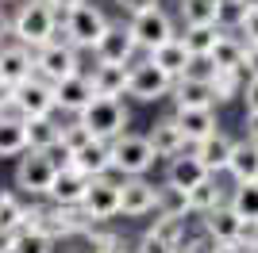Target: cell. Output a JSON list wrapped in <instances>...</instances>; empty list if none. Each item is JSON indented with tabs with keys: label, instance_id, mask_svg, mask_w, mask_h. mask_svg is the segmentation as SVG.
Returning a JSON list of instances; mask_svg holds the SVG:
<instances>
[{
	"label": "cell",
	"instance_id": "cell-40",
	"mask_svg": "<svg viewBox=\"0 0 258 253\" xmlns=\"http://www.w3.org/2000/svg\"><path fill=\"white\" fill-rule=\"evenodd\" d=\"M85 242H89V249L93 253H100V249H112V245H119V238L112 230H97V222L85 230Z\"/></svg>",
	"mask_w": 258,
	"mask_h": 253
},
{
	"label": "cell",
	"instance_id": "cell-15",
	"mask_svg": "<svg viewBox=\"0 0 258 253\" xmlns=\"http://www.w3.org/2000/svg\"><path fill=\"white\" fill-rule=\"evenodd\" d=\"M205 234L212 242H243L247 238V219L231 203H220V207L205 211Z\"/></svg>",
	"mask_w": 258,
	"mask_h": 253
},
{
	"label": "cell",
	"instance_id": "cell-35",
	"mask_svg": "<svg viewBox=\"0 0 258 253\" xmlns=\"http://www.w3.org/2000/svg\"><path fill=\"white\" fill-rule=\"evenodd\" d=\"M227 203H231L247 222H258V180H239L235 196H231Z\"/></svg>",
	"mask_w": 258,
	"mask_h": 253
},
{
	"label": "cell",
	"instance_id": "cell-4",
	"mask_svg": "<svg viewBox=\"0 0 258 253\" xmlns=\"http://www.w3.org/2000/svg\"><path fill=\"white\" fill-rule=\"evenodd\" d=\"M77 119L93 131V138H104V142H112L116 135H123L127 131V107L119 104V96H93L81 111H77Z\"/></svg>",
	"mask_w": 258,
	"mask_h": 253
},
{
	"label": "cell",
	"instance_id": "cell-56",
	"mask_svg": "<svg viewBox=\"0 0 258 253\" xmlns=\"http://www.w3.org/2000/svg\"><path fill=\"white\" fill-rule=\"evenodd\" d=\"M0 4H4V0H0Z\"/></svg>",
	"mask_w": 258,
	"mask_h": 253
},
{
	"label": "cell",
	"instance_id": "cell-19",
	"mask_svg": "<svg viewBox=\"0 0 258 253\" xmlns=\"http://www.w3.org/2000/svg\"><path fill=\"white\" fill-rule=\"evenodd\" d=\"M205 177H212L205 169V161L197 158V154H177V158H170V169H166V184L170 188H177V192H189L193 184H201Z\"/></svg>",
	"mask_w": 258,
	"mask_h": 253
},
{
	"label": "cell",
	"instance_id": "cell-44",
	"mask_svg": "<svg viewBox=\"0 0 258 253\" xmlns=\"http://www.w3.org/2000/svg\"><path fill=\"white\" fill-rule=\"evenodd\" d=\"M243 73L247 77H258V42H250L243 50Z\"/></svg>",
	"mask_w": 258,
	"mask_h": 253
},
{
	"label": "cell",
	"instance_id": "cell-53",
	"mask_svg": "<svg viewBox=\"0 0 258 253\" xmlns=\"http://www.w3.org/2000/svg\"><path fill=\"white\" fill-rule=\"evenodd\" d=\"M0 253H8V234H0Z\"/></svg>",
	"mask_w": 258,
	"mask_h": 253
},
{
	"label": "cell",
	"instance_id": "cell-5",
	"mask_svg": "<svg viewBox=\"0 0 258 253\" xmlns=\"http://www.w3.org/2000/svg\"><path fill=\"white\" fill-rule=\"evenodd\" d=\"M104 31H108V16L97 8V4H89V0L62 16V35L74 42L77 50H93Z\"/></svg>",
	"mask_w": 258,
	"mask_h": 253
},
{
	"label": "cell",
	"instance_id": "cell-31",
	"mask_svg": "<svg viewBox=\"0 0 258 253\" xmlns=\"http://www.w3.org/2000/svg\"><path fill=\"white\" fill-rule=\"evenodd\" d=\"M220 203H227V196H224V188L216 184V177H205L201 184H193V188L185 192V207L197 211V215H205V211L220 207Z\"/></svg>",
	"mask_w": 258,
	"mask_h": 253
},
{
	"label": "cell",
	"instance_id": "cell-30",
	"mask_svg": "<svg viewBox=\"0 0 258 253\" xmlns=\"http://www.w3.org/2000/svg\"><path fill=\"white\" fill-rule=\"evenodd\" d=\"M58 142H62V123H54V115L27 119V150H58Z\"/></svg>",
	"mask_w": 258,
	"mask_h": 253
},
{
	"label": "cell",
	"instance_id": "cell-12",
	"mask_svg": "<svg viewBox=\"0 0 258 253\" xmlns=\"http://www.w3.org/2000/svg\"><path fill=\"white\" fill-rule=\"evenodd\" d=\"M81 207H85V215L93 222H104V219H112V215H119V184L108 180V173L104 177H93L85 196H81Z\"/></svg>",
	"mask_w": 258,
	"mask_h": 253
},
{
	"label": "cell",
	"instance_id": "cell-38",
	"mask_svg": "<svg viewBox=\"0 0 258 253\" xmlns=\"http://www.w3.org/2000/svg\"><path fill=\"white\" fill-rule=\"evenodd\" d=\"M89 138H93V131H89L81 119H74V123H62V142H58V150H66V154H74L77 146H85Z\"/></svg>",
	"mask_w": 258,
	"mask_h": 253
},
{
	"label": "cell",
	"instance_id": "cell-10",
	"mask_svg": "<svg viewBox=\"0 0 258 253\" xmlns=\"http://www.w3.org/2000/svg\"><path fill=\"white\" fill-rule=\"evenodd\" d=\"M127 27H131V35H135V42H139V50H147V54H151L154 46L173 39V20L162 8H147V12H139V16H131Z\"/></svg>",
	"mask_w": 258,
	"mask_h": 253
},
{
	"label": "cell",
	"instance_id": "cell-20",
	"mask_svg": "<svg viewBox=\"0 0 258 253\" xmlns=\"http://www.w3.org/2000/svg\"><path fill=\"white\" fill-rule=\"evenodd\" d=\"M70 165H77L89 177H104L108 169H112V146H108L104 138H89L85 146H77L70 154Z\"/></svg>",
	"mask_w": 258,
	"mask_h": 253
},
{
	"label": "cell",
	"instance_id": "cell-54",
	"mask_svg": "<svg viewBox=\"0 0 258 253\" xmlns=\"http://www.w3.org/2000/svg\"><path fill=\"white\" fill-rule=\"evenodd\" d=\"M239 4H243L247 12H250V8H258V0H239Z\"/></svg>",
	"mask_w": 258,
	"mask_h": 253
},
{
	"label": "cell",
	"instance_id": "cell-41",
	"mask_svg": "<svg viewBox=\"0 0 258 253\" xmlns=\"http://www.w3.org/2000/svg\"><path fill=\"white\" fill-rule=\"evenodd\" d=\"M135 253H177V245H170L166 238H158V234H143V242L135 245Z\"/></svg>",
	"mask_w": 258,
	"mask_h": 253
},
{
	"label": "cell",
	"instance_id": "cell-42",
	"mask_svg": "<svg viewBox=\"0 0 258 253\" xmlns=\"http://www.w3.org/2000/svg\"><path fill=\"white\" fill-rule=\"evenodd\" d=\"M239 35H243V42H258V8H250L247 16H243V23H239Z\"/></svg>",
	"mask_w": 258,
	"mask_h": 253
},
{
	"label": "cell",
	"instance_id": "cell-36",
	"mask_svg": "<svg viewBox=\"0 0 258 253\" xmlns=\"http://www.w3.org/2000/svg\"><path fill=\"white\" fill-rule=\"evenodd\" d=\"M212 88H216V100H235L243 92V69H212Z\"/></svg>",
	"mask_w": 258,
	"mask_h": 253
},
{
	"label": "cell",
	"instance_id": "cell-51",
	"mask_svg": "<svg viewBox=\"0 0 258 253\" xmlns=\"http://www.w3.org/2000/svg\"><path fill=\"white\" fill-rule=\"evenodd\" d=\"M243 242H247L250 249L258 253V222H247V238H243Z\"/></svg>",
	"mask_w": 258,
	"mask_h": 253
},
{
	"label": "cell",
	"instance_id": "cell-45",
	"mask_svg": "<svg viewBox=\"0 0 258 253\" xmlns=\"http://www.w3.org/2000/svg\"><path fill=\"white\" fill-rule=\"evenodd\" d=\"M116 4L127 12V16H139V12H147V8H158V0H116Z\"/></svg>",
	"mask_w": 258,
	"mask_h": 253
},
{
	"label": "cell",
	"instance_id": "cell-28",
	"mask_svg": "<svg viewBox=\"0 0 258 253\" xmlns=\"http://www.w3.org/2000/svg\"><path fill=\"white\" fill-rule=\"evenodd\" d=\"M227 173L239 180H258V142L254 138H243L231 146V158H227Z\"/></svg>",
	"mask_w": 258,
	"mask_h": 253
},
{
	"label": "cell",
	"instance_id": "cell-25",
	"mask_svg": "<svg viewBox=\"0 0 258 253\" xmlns=\"http://www.w3.org/2000/svg\"><path fill=\"white\" fill-rule=\"evenodd\" d=\"M27 150V119L20 111H0V158H20Z\"/></svg>",
	"mask_w": 258,
	"mask_h": 253
},
{
	"label": "cell",
	"instance_id": "cell-27",
	"mask_svg": "<svg viewBox=\"0 0 258 253\" xmlns=\"http://www.w3.org/2000/svg\"><path fill=\"white\" fill-rule=\"evenodd\" d=\"M127 69L131 65H112V62H97L93 69V92L97 96H127Z\"/></svg>",
	"mask_w": 258,
	"mask_h": 253
},
{
	"label": "cell",
	"instance_id": "cell-1",
	"mask_svg": "<svg viewBox=\"0 0 258 253\" xmlns=\"http://www.w3.org/2000/svg\"><path fill=\"white\" fill-rule=\"evenodd\" d=\"M58 31H62V16L46 0H23L20 12L12 16V39L31 46V50H39L50 39H58Z\"/></svg>",
	"mask_w": 258,
	"mask_h": 253
},
{
	"label": "cell",
	"instance_id": "cell-24",
	"mask_svg": "<svg viewBox=\"0 0 258 253\" xmlns=\"http://www.w3.org/2000/svg\"><path fill=\"white\" fill-rule=\"evenodd\" d=\"M173 119H177V126H181V135H185L189 146L201 142V138H208L216 131V111H212V107H177Z\"/></svg>",
	"mask_w": 258,
	"mask_h": 253
},
{
	"label": "cell",
	"instance_id": "cell-9",
	"mask_svg": "<svg viewBox=\"0 0 258 253\" xmlns=\"http://www.w3.org/2000/svg\"><path fill=\"white\" fill-rule=\"evenodd\" d=\"M12 111H20L23 119H35V115H54L58 104H54V84L46 77H27L23 84L12 88Z\"/></svg>",
	"mask_w": 258,
	"mask_h": 253
},
{
	"label": "cell",
	"instance_id": "cell-39",
	"mask_svg": "<svg viewBox=\"0 0 258 253\" xmlns=\"http://www.w3.org/2000/svg\"><path fill=\"white\" fill-rule=\"evenodd\" d=\"M243 16H247V8H243L239 0H220V12H216V27H224V31H239Z\"/></svg>",
	"mask_w": 258,
	"mask_h": 253
},
{
	"label": "cell",
	"instance_id": "cell-21",
	"mask_svg": "<svg viewBox=\"0 0 258 253\" xmlns=\"http://www.w3.org/2000/svg\"><path fill=\"white\" fill-rule=\"evenodd\" d=\"M147 142H151L154 158H177V154H181V150L189 146V142H185V135H181V126H177V119H173V115L158 119V123L151 126Z\"/></svg>",
	"mask_w": 258,
	"mask_h": 253
},
{
	"label": "cell",
	"instance_id": "cell-50",
	"mask_svg": "<svg viewBox=\"0 0 258 253\" xmlns=\"http://www.w3.org/2000/svg\"><path fill=\"white\" fill-rule=\"evenodd\" d=\"M212 253H243V242H216Z\"/></svg>",
	"mask_w": 258,
	"mask_h": 253
},
{
	"label": "cell",
	"instance_id": "cell-55",
	"mask_svg": "<svg viewBox=\"0 0 258 253\" xmlns=\"http://www.w3.org/2000/svg\"><path fill=\"white\" fill-rule=\"evenodd\" d=\"M100 253H127L123 245H112V249H100Z\"/></svg>",
	"mask_w": 258,
	"mask_h": 253
},
{
	"label": "cell",
	"instance_id": "cell-33",
	"mask_svg": "<svg viewBox=\"0 0 258 253\" xmlns=\"http://www.w3.org/2000/svg\"><path fill=\"white\" fill-rule=\"evenodd\" d=\"M8 253H54V238H46L39 226H23L8 234Z\"/></svg>",
	"mask_w": 258,
	"mask_h": 253
},
{
	"label": "cell",
	"instance_id": "cell-22",
	"mask_svg": "<svg viewBox=\"0 0 258 253\" xmlns=\"http://www.w3.org/2000/svg\"><path fill=\"white\" fill-rule=\"evenodd\" d=\"M231 146H235V142H231L224 131H212L208 138L193 142V154L205 161V169L216 177V173H227V158H231Z\"/></svg>",
	"mask_w": 258,
	"mask_h": 253
},
{
	"label": "cell",
	"instance_id": "cell-18",
	"mask_svg": "<svg viewBox=\"0 0 258 253\" xmlns=\"http://www.w3.org/2000/svg\"><path fill=\"white\" fill-rule=\"evenodd\" d=\"M89 173H81L77 165H70V161H62L58 165V173H54V184H50V203H81V196H85L89 188Z\"/></svg>",
	"mask_w": 258,
	"mask_h": 253
},
{
	"label": "cell",
	"instance_id": "cell-13",
	"mask_svg": "<svg viewBox=\"0 0 258 253\" xmlns=\"http://www.w3.org/2000/svg\"><path fill=\"white\" fill-rule=\"evenodd\" d=\"M135 50H139V42H135L127 23H108V31L100 35V42L93 46L97 62H112V65H131Z\"/></svg>",
	"mask_w": 258,
	"mask_h": 253
},
{
	"label": "cell",
	"instance_id": "cell-48",
	"mask_svg": "<svg viewBox=\"0 0 258 253\" xmlns=\"http://www.w3.org/2000/svg\"><path fill=\"white\" fill-rule=\"evenodd\" d=\"M8 35H12V16L4 12V4H0V42L8 39Z\"/></svg>",
	"mask_w": 258,
	"mask_h": 253
},
{
	"label": "cell",
	"instance_id": "cell-14",
	"mask_svg": "<svg viewBox=\"0 0 258 253\" xmlns=\"http://www.w3.org/2000/svg\"><path fill=\"white\" fill-rule=\"evenodd\" d=\"M27 77H35V50L23 42H0V81L16 88Z\"/></svg>",
	"mask_w": 258,
	"mask_h": 253
},
{
	"label": "cell",
	"instance_id": "cell-46",
	"mask_svg": "<svg viewBox=\"0 0 258 253\" xmlns=\"http://www.w3.org/2000/svg\"><path fill=\"white\" fill-rule=\"evenodd\" d=\"M212 238H208V242H205V238H201V242H181V245H177V253H212Z\"/></svg>",
	"mask_w": 258,
	"mask_h": 253
},
{
	"label": "cell",
	"instance_id": "cell-29",
	"mask_svg": "<svg viewBox=\"0 0 258 253\" xmlns=\"http://www.w3.org/2000/svg\"><path fill=\"white\" fill-rule=\"evenodd\" d=\"M23 226H31V207L16 192H0V234H16Z\"/></svg>",
	"mask_w": 258,
	"mask_h": 253
},
{
	"label": "cell",
	"instance_id": "cell-52",
	"mask_svg": "<svg viewBox=\"0 0 258 253\" xmlns=\"http://www.w3.org/2000/svg\"><path fill=\"white\" fill-rule=\"evenodd\" d=\"M247 138H254V142H258V111H254V115H247Z\"/></svg>",
	"mask_w": 258,
	"mask_h": 253
},
{
	"label": "cell",
	"instance_id": "cell-8",
	"mask_svg": "<svg viewBox=\"0 0 258 253\" xmlns=\"http://www.w3.org/2000/svg\"><path fill=\"white\" fill-rule=\"evenodd\" d=\"M173 92V77L162 69V65H154L151 58H143V62H131L127 69V96H135V100H143V104H154V100H162V96Z\"/></svg>",
	"mask_w": 258,
	"mask_h": 253
},
{
	"label": "cell",
	"instance_id": "cell-34",
	"mask_svg": "<svg viewBox=\"0 0 258 253\" xmlns=\"http://www.w3.org/2000/svg\"><path fill=\"white\" fill-rule=\"evenodd\" d=\"M158 219H154L151 234H158V238H166L170 245H181L185 242V215L189 211H154Z\"/></svg>",
	"mask_w": 258,
	"mask_h": 253
},
{
	"label": "cell",
	"instance_id": "cell-32",
	"mask_svg": "<svg viewBox=\"0 0 258 253\" xmlns=\"http://www.w3.org/2000/svg\"><path fill=\"white\" fill-rule=\"evenodd\" d=\"M216 39H220V27H216V23H185V35H181V42L189 46L193 58H208Z\"/></svg>",
	"mask_w": 258,
	"mask_h": 253
},
{
	"label": "cell",
	"instance_id": "cell-6",
	"mask_svg": "<svg viewBox=\"0 0 258 253\" xmlns=\"http://www.w3.org/2000/svg\"><path fill=\"white\" fill-rule=\"evenodd\" d=\"M35 73L46 77V81H62L70 73H81V58H77V46L58 31V39H50L46 46L35 50Z\"/></svg>",
	"mask_w": 258,
	"mask_h": 253
},
{
	"label": "cell",
	"instance_id": "cell-26",
	"mask_svg": "<svg viewBox=\"0 0 258 253\" xmlns=\"http://www.w3.org/2000/svg\"><path fill=\"white\" fill-rule=\"evenodd\" d=\"M243 50H247V42L220 27V39H216V46L208 50L205 62L212 65V69H243Z\"/></svg>",
	"mask_w": 258,
	"mask_h": 253
},
{
	"label": "cell",
	"instance_id": "cell-47",
	"mask_svg": "<svg viewBox=\"0 0 258 253\" xmlns=\"http://www.w3.org/2000/svg\"><path fill=\"white\" fill-rule=\"evenodd\" d=\"M46 4H50V8L58 12V16H66V12H74L77 4H85V0H46Z\"/></svg>",
	"mask_w": 258,
	"mask_h": 253
},
{
	"label": "cell",
	"instance_id": "cell-43",
	"mask_svg": "<svg viewBox=\"0 0 258 253\" xmlns=\"http://www.w3.org/2000/svg\"><path fill=\"white\" fill-rule=\"evenodd\" d=\"M243 100H247V115H254L258 111V77H247V81H243Z\"/></svg>",
	"mask_w": 258,
	"mask_h": 253
},
{
	"label": "cell",
	"instance_id": "cell-11",
	"mask_svg": "<svg viewBox=\"0 0 258 253\" xmlns=\"http://www.w3.org/2000/svg\"><path fill=\"white\" fill-rule=\"evenodd\" d=\"M158 192L147 177H123L119 180V215H131V219H143L158 211Z\"/></svg>",
	"mask_w": 258,
	"mask_h": 253
},
{
	"label": "cell",
	"instance_id": "cell-3",
	"mask_svg": "<svg viewBox=\"0 0 258 253\" xmlns=\"http://www.w3.org/2000/svg\"><path fill=\"white\" fill-rule=\"evenodd\" d=\"M62 161L54 158V150H23L16 165V188L23 196H50L54 173Z\"/></svg>",
	"mask_w": 258,
	"mask_h": 253
},
{
	"label": "cell",
	"instance_id": "cell-37",
	"mask_svg": "<svg viewBox=\"0 0 258 253\" xmlns=\"http://www.w3.org/2000/svg\"><path fill=\"white\" fill-rule=\"evenodd\" d=\"M220 0H181V20L185 23H216Z\"/></svg>",
	"mask_w": 258,
	"mask_h": 253
},
{
	"label": "cell",
	"instance_id": "cell-49",
	"mask_svg": "<svg viewBox=\"0 0 258 253\" xmlns=\"http://www.w3.org/2000/svg\"><path fill=\"white\" fill-rule=\"evenodd\" d=\"M0 111H12V84L0 81Z\"/></svg>",
	"mask_w": 258,
	"mask_h": 253
},
{
	"label": "cell",
	"instance_id": "cell-23",
	"mask_svg": "<svg viewBox=\"0 0 258 253\" xmlns=\"http://www.w3.org/2000/svg\"><path fill=\"white\" fill-rule=\"evenodd\" d=\"M147 58H151L154 65H162V69H166V73L170 77H181V73H189V69H193V54H189V46H185L181 39H177V35H173L170 42H162V46H154L151 54H147Z\"/></svg>",
	"mask_w": 258,
	"mask_h": 253
},
{
	"label": "cell",
	"instance_id": "cell-16",
	"mask_svg": "<svg viewBox=\"0 0 258 253\" xmlns=\"http://www.w3.org/2000/svg\"><path fill=\"white\" fill-rule=\"evenodd\" d=\"M173 100L177 107H212L216 104V88H212V77H201V73H181L173 77Z\"/></svg>",
	"mask_w": 258,
	"mask_h": 253
},
{
	"label": "cell",
	"instance_id": "cell-2",
	"mask_svg": "<svg viewBox=\"0 0 258 253\" xmlns=\"http://www.w3.org/2000/svg\"><path fill=\"white\" fill-rule=\"evenodd\" d=\"M31 226L46 234V238H74V234H85L93 226V219L85 215L81 203H50V207H35L31 203Z\"/></svg>",
	"mask_w": 258,
	"mask_h": 253
},
{
	"label": "cell",
	"instance_id": "cell-17",
	"mask_svg": "<svg viewBox=\"0 0 258 253\" xmlns=\"http://www.w3.org/2000/svg\"><path fill=\"white\" fill-rule=\"evenodd\" d=\"M93 96L97 92H93V81L85 73H70L62 81H54V104L62 107V111H70V115H77Z\"/></svg>",
	"mask_w": 258,
	"mask_h": 253
},
{
	"label": "cell",
	"instance_id": "cell-7",
	"mask_svg": "<svg viewBox=\"0 0 258 253\" xmlns=\"http://www.w3.org/2000/svg\"><path fill=\"white\" fill-rule=\"evenodd\" d=\"M108 146H112V169H119L123 177H143V173L158 161L154 150H151V142H147V135L123 131V135H116Z\"/></svg>",
	"mask_w": 258,
	"mask_h": 253
}]
</instances>
